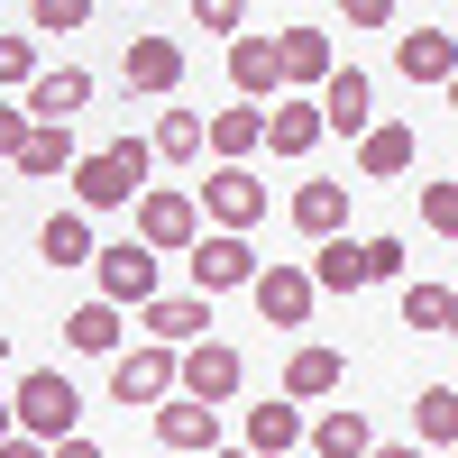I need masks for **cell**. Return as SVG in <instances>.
Listing matches in <instances>:
<instances>
[{
	"label": "cell",
	"mask_w": 458,
	"mask_h": 458,
	"mask_svg": "<svg viewBox=\"0 0 458 458\" xmlns=\"http://www.w3.org/2000/svg\"><path fill=\"white\" fill-rule=\"evenodd\" d=\"M147 165H157V157H147V138H110V147H92V157H73V211H129L138 193H147Z\"/></svg>",
	"instance_id": "1"
},
{
	"label": "cell",
	"mask_w": 458,
	"mask_h": 458,
	"mask_svg": "<svg viewBox=\"0 0 458 458\" xmlns=\"http://www.w3.org/2000/svg\"><path fill=\"white\" fill-rule=\"evenodd\" d=\"M73 422H83V394H73L55 367H28L19 394H10V431L37 440V449H55V440H73Z\"/></svg>",
	"instance_id": "2"
},
{
	"label": "cell",
	"mask_w": 458,
	"mask_h": 458,
	"mask_svg": "<svg viewBox=\"0 0 458 458\" xmlns=\"http://www.w3.org/2000/svg\"><path fill=\"white\" fill-rule=\"evenodd\" d=\"M129 211H138V248L147 257H183L202 239V211H193V193H174V183H147Z\"/></svg>",
	"instance_id": "3"
},
{
	"label": "cell",
	"mask_w": 458,
	"mask_h": 458,
	"mask_svg": "<svg viewBox=\"0 0 458 458\" xmlns=\"http://www.w3.org/2000/svg\"><path fill=\"white\" fill-rule=\"evenodd\" d=\"M92 276H101V293H92V302H110V312H147V302H157V257H147L138 239L92 248Z\"/></svg>",
	"instance_id": "4"
},
{
	"label": "cell",
	"mask_w": 458,
	"mask_h": 458,
	"mask_svg": "<svg viewBox=\"0 0 458 458\" xmlns=\"http://www.w3.org/2000/svg\"><path fill=\"white\" fill-rule=\"evenodd\" d=\"M239 386H248V358L229 349V339H202V349L174 358V394H183V403H211V412H220Z\"/></svg>",
	"instance_id": "5"
},
{
	"label": "cell",
	"mask_w": 458,
	"mask_h": 458,
	"mask_svg": "<svg viewBox=\"0 0 458 458\" xmlns=\"http://www.w3.org/2000/svg\"><path fill=\"white\" fill-rule=\"evenodd\" d=\"M193 211H211V229H229V239H248V229L266 220V183H257V165H211Z\"/></svg>",
	"instance_id": "6"
},
{
	"label": "cell",
	"mask_w": 458,
	"mask_h": 458,
	"mask_svg": "<svg viewBox=\"0 0 458 458\" xmlns=\"http://www.w3.org/2000/svg\"><path fill=\"white\" fill-rule=\"evenodd\" d=\"M183 257H193V293H202V302H211V293H248V284H257V266H266L248 239H229V229H202Z\"/></svg>",
	"instance_id": "7"
},
{
	"label": "cell",
	"mask_w": 458,
	"mask_h": 458,
	"mask_svg": "<svg viewBox=\"0 0 458 458\" xmlns=\"http://www.w3.org/2000/svg\"><path fill=\"white\" fill-rule=\"evenodd\" d=\"M312 110H321V138H367L376 129V83L358 64H330V83L312 92Z\"/></svg>",
	"instance_id": "8"
},
{
	"label": "cell",
	"mask_w": 458,
	"mask_h": 458,
	"mask_svg": "<svg viewBox=\"0 0 458 458\" xmlns=\"http://www.w3.org/2000/svg\"><path fill=\"white\" fill-rule=\"evenodd\" d=\"M248 302H257V321H266V330H302L321 293H312V276H302V266H257Z\"/></svg>",
	"instance_id": "9"
},
{
	"label": "cell",
	"mask_w": 458,
	"mask_h": 458,
	"mask_svg": "<svg viewBox=\"0 0 458 458\" xmlns=\"http://www.w3.org/2000/svg\"><path fill=\"white\" fill-rule=\"evenodd\" d=\"M110 394H120V403H165L174 394V349H157V339L120 349V358H110Z\"/></svg>",
	"instance_id": "10"
},
{
	"label": "cell",
	"mask_w": 458,
	"mask_h": 458,
	"mask_svg": "<svg viewBox=\"0 0 458 458\" xmlns=\"http://www.w3.org/2000/svg\"><path fill=\"white\" fill-rule=\"evenodd\" d=\"M92 101V73L83 64H55V73H37V83L19 92V110H28V129H64L73 110Z\"/></svg>",
	"instance_id": "11"
},
{
	"label": "cell",
	"mask_w": 458,
	"mask_h": 458,
	"mask_svg": "<svg viewBox=\"0 0 458 458\" xmlns=\"http://www.w3.org/2000/svg\"><path fill=\"white\" fill-rule=\"evenodd\" d=\"M138 321H147V339H157V349L183 358V349H202V339H211V302H202V293H157Z\"/></svg>",
	"instance_id": "12"
},
{
	"label": "cell",
	"mask_w": 458,
	"mask_h": 458,
	"mask_svg": "<svg viewBox=\"0 0 458 458\" xmlns=\"http://www.w3.org/2000/svg\"><path fill=\"white\" fill-rule=\"evenodd\" d=\"M330 64H339V55H330V37H321V28H284V37H276V83H293V101H302V92H321V83H330Z\"/></svg>",
	"instance_id": "13"
},
{
	"label": "cell",
	"mask_w": 458,
	"mask_h": 458,
	"mask_svg": "<svg viewBox=\"0 0 458 458\" xmlns=\"http://www.w3.org/2000/svg\"><path fill=\"white\" fill-rule=\"evenodd\" d=\"M394 64H403V83H449L458 73V37L431 19V28H403L394 37Z\"/></svg>",
	"instance_id": "14"
},
{
	"label": "cell",
	"mask_w": 458,
	"mask_h": 458,
	"mask_svg": "<svg viewBox=\"0 0 458 458\" xmlns=\"http://www.w3.org/2000/svg\"><path fill=\"white\" fill-rule=\"evenodd\" d=\"M412 157H422V138H412L403 120H376V129L358 138V174H367V183H394V174H412Z\"/></svg>",
	"instance_id": "15"
},
{
	"label": "cell",
	"mask_w": 458,
	"mask_h": 458,
	"mask_svg": "<svg viewBox=\"0 0 458 458\" xmlns=\"http://www.w3.org/2000/svg\"><path fill=\"white\" fill-rule=\"evenodd\" d=\"M229 83H239L248 110H266L284 83H276V37H229Z\"/></svg>",
	"instance_id": "16"
},
{
	"label": "cell",
	"mask_w": 458,
	"mask_h": 458,
	"mask_svg": "<svg viewBox=\"0 0 458 458\" xmlns=\"http://www.w3.org/2000/svg\"><path fill=\"white\" fill-rule=\"evenodd\" d=\"M157 440H165V449H193V458H211V449H220V412H211V403H183V394H165V403H157Z\"/></svg>",
	"instance_id": "17"
},
{
	"label": "cell",
	"mask_w": 458,
	"mask_h": 458,
	"mask_svg": "<svg viewBox=\"0 0 458 458\" xmlns=\"http://www.w3.org/2000/svg\"><path fill=\"white\" fill-rule=\"evenodd\" d=\"M202 147H211L220 165H248L257 147H266V110H248V101H239V110H211V120H202Z\"/></svg>",
	"instance_id": "18"
},
{
	"label": "cell",
	"mask_w": 458,
	"mask_h": 458,
	"mask_svg": "<svg viewBox=\"0 0 458 458\" xmlns=\"http://www.w3.org/2000/svg\"><path fill=\"white\" fill-rule=\"evenodd\" d=\"M339 386H349V358H339V349H293L284 358V403H321Z\"/></svg>",
	"instance_id": "19"
},
{
	"label": "cell",
	"mask_w": 458,
	"mask_h": 458,
	"mask_svg": "<svg viewBox=\"0 0 458 458\" xmlns=\"http://www.w3.org/2000/svg\"><path fill=\"white\" fill-rule=\"evenodd\" d=\"M120 339H129V312H110V302H73V312H64V349L120 358Z\"/></svg>",
	"instance_id": "20"
},
{
	"label": "cell",
	"mask_w": 458,
	"mask_h": 458,
	"mask_svg": "<svg viewBox=\"0 0 458 458\" xmlns=\"http://www.w3.org/2000/svg\"><path fill=\"white\" fill-rule=\"evenodd\" d=\"M129 92H174L183 83V47H174V37H129Z\"/></svg>",
	"instance_id": "21"
},
{
	"label": "cell",
	"mask_w": 458,
	"mask_h": 458,
	"mask_svg": "<svg viewBox=\"0 0 458 458\" xmlns=\"http://www.w3.org/2000/svg\"><path fill=\"white\" fill-rule=\"evenodd\" d=\"M302 440H312V458H367V449H376V431H367L358 403H339V412H321V422H302Z\"/></svg>",
	"instance_id": "22"
},
{
	"label": "cell",
	"mask_w": 458,
	"mask_h": 458,
	"mask_svg": "<svg viewBox=\"0 0 458 458\" xmlns=\"http://www.w3.org/2000/svg\"><path fill=\"white\" fill-rule=\"evenodd\" d=\"M266 147H276V157H312V147H321V110L293 101V92H276V110H266Z\"/></svg>",
	"instance_id": "23"
},
{
	"label": "cell",
	"mask_w": 458,
	"mask_h": 458,
	"mask_svg": "<svg viewBox=\"0 0 458 458\" xmlns=\"http://www.w3.org/2000/svg\"><path fill=\"white\" fill-rule=\"evenodd\" d=\"M302 449V412L276 394V403H248V458H284Z\"/></svg>",
	"instance_id": "24"
},
{
	"label": "cell",
	"mask_w": 458,
	"mask_h": 458,
	"mask_svg": "<svg viewBox=\"0 0 458 458\" xmlns=\"http://www.w3.org/2000/svg\"><path fill=\"white\" fill-rule=\"evenodd\" d=\"M293 229L302 239H339V229H349V183H302L293 193Z\"/></svg>",
	"instance_id": "25"
},
{
	"label": "cell",
	"mask_w": 458,
	"mask_h": 458,
	"mask_svg": "<svg viewBox=\"0 0 458 458\" xmlns=\"http://www.w3.org/2000/svg\"><path fill=\"white\" fill-rule=\"evenodd\" d=\"M92 248H101V239H92L83 211H55L47 229H37V257H47V266H92Z\"/></svg>",
	"instance_id": "26"
},
{
	"label": "cell",
	"mask_w": 458,
	"mask_h": 458,
	"mask_svg": "<svg viewBox=\"0 0 458 458\" xmlns=\"http://www.w3.org/2000/svg\"><path fill=\"white\" fill-rule=\"evenodd\" d=\"M147 157L157 165H202V110H165L157 138H147Z\"/></svg>",
	"instance_id": "27"
},
{
	"label": "cell",
	"mask_w": 458,
	"mask_h": 458,
	"mask_svg": "<svg viewBox=\"0 0 458 458\" xmlns=\"http://www.w3.org/2000/svg\"><path fill=\"white\" fill-rule=\"evenodd\" d=\"M302 276H312V293H358L367 276H358V239H321V257L302 266Z\"/></svg>",
	"instance_id": "28"
},
{
	"label": "cell",
	"mask_w": 458,
	"mask_h": 458,
	"mask_svg": "<svg viewBox=\"0 0 458 458\" xmlns=\"http://www.w3.org/2000/svg\"><path fill=\"white\" fill-rule=\"evenodd\" d=\"M19 174H73V129H28V147H19Z\"/></svg>",
	"instance_id": "29"
},
{
	"label": "cell",
	"mask_w": 458,
	"mask_h": 458,
	"mask_svg": "<svg viewBox=\"0 0 458 458\" xmlns=\"http://www.w3.org/2000/svg\"><path fill=\"white\" fill-rule=\"evenodd\" d=\"M412 431H422L431 449L458 440V386H422V403H412Z\"/></svg>",
	"instance_id": "30"
},
{
	"label": "cell",
	"mask_w": 458,
	"mask_h": 458,
	"mask_svg": "<svg viewBox=\"0 0 458 458\" xmlns=\"http://www.w3.org/2000/svg\"><path fill=\"white\" fill-rule=\"evenodd\" d=\"M449 312H458L449 284H403V321L412 330H449Z\"/></svg>",
	"instance_id": "31"
},
{
	"label": "cell",
	"mask_w": 458,
	"mask_h": 458,
	"mask_svg": "<svg viewBox=\"0 0 458 458\" xmlns=\"http://www.w3.org/2000/svg\"><path fill=\"white\" fill-rule=\"evenodd\" d=\"M83 19H92V0H37V10H28V28H37V37H73Z\"/></svg>",
	"instance_id": "32"
},
{
	"label": "cell",
	"mask_w": 458,
	"mask_h": 458,
	"mask_svg": "<svg viewBox=\"0 0 458 458\" xmlns=\"http://www.w3.org/2000/svg\"><path fill=\"white\" fill-rule=\"evenodd\" d=\"M358 276L367 284H394L403 276V239H358Z\"/></svg>",
	"instance_id": "33"
},
{
	"label": "cell",
	"mask_w": 458,
	"mask_h": 458,
	"mask_svg": "<svg viewBox=\"0 0 458 458\" xmlns=\"http://www.w3.org/2000/svg\"><path fill=\"white\" fill-rule=\"evenodd\" d=\"M37 83V47L28 37H0V92H28Z\"/></svg>",
	"instance_id": "34"
},
{
	"label": "cell",
	"mask_w": 458,
	"mask_h": 458,
	"mask_svg": "<svg viewBox=\"0 0 458 458\" xmlns=\"http://www.w3.org/2000/svg\"><path fill=\"white\" fill-rule=\"evenodd\" d=\"M422 220L449 239V229H458V183H422Z\"/></svg>",
	"instance_id": "35"
},
{
	"label": "cell",
	"mask_w": 458,
	"mask_h": 458,
	"mask_svg": "<svg viewBox=\"0 0 458 458\" xmlns=\"http://www.w3.org/2000/svg\"><path fill=\"white\" fill-rule=\"evenodd\" d=\"M19 147H28V110L0 101V157H19Z\"/></svg>",
	"instance_id": "36"
},
{
	"label": "cell",
	"mask_w": 458,
	"mask_h": 458,
	"mask_svg": "<svg viewBox=\"0 0 458 458\" xmlns=\"http://www.w3.org/2000/svg\"><path fill=\"white\" fill-rule=\"evenodd\" d=\"M239 19H248L239 0H202V28H211V37H239Z\"/></svg>",
	"instance_id": "37"
},
{
	"label": "cell",
	"mask_w": 458,
	"mask_h": 458,
	"mask_svg": "<svg viewBox=\"0 0 458 458\" xmlns=\"http://www.w3.org/2000/svg\"><path fill=\"white\" fill-rule=\"evenodd\" d=\"M349 28H394V0H349Z\"/></svg>",
	"instance_id": "38"
},
{
	"label": "cell",
	"mask_w": 458,
	"mask_h": 458,
	"mask_svg": "<svg viewBox=\"0 0 458 458\" xmlns=\"http://www.w3.org/2000/svg\"><path fill=\"white\" fill-rule=\"evenodd\" d=\"M47 458H101V449H92V440H83V431H73V440H55V449H47Z\"/></svg>",
	"instance_id": "39"
},
{
	"label": "cell",
	"mask_w": 458,
	"mask_h": 458,
	"mask_svg": "<svg viewBox=\"0 0 458 458\" xmlns=\"http://www.w3.org/2000/svg\"><path fill=\"white\" fill-rule=\"evenodd\" d=\"M0 458H47V449H37V440H19V431H10V440H0Z\"/></svg>",
	"instance_id": "40"
},
{
	"label": "cell",
	"mask_w": 458,
	"mask_h": 458,
	"mask_svg": "<svg viewBox=\"0 0 458 458\" xmlns=\"http://www.w3.org/2000/svg\"><path fill=\"white\" fill-rule=\"evenodd\" d=\"M367 458H422V449H367Z\"/></svg>",
	"instance_id": "41"
},
{
	"label": "cell",
	"mask_w": 458,
	"mask_h": 458,
	"mask_svg": "<svg viewBox=\"0 0 458 458\" xmlns=\"http://www.w3.org/2000/svg\"><path fill=\"white\" fill-rule=\"evenodd\" d=\"M0 440H10V403H0Z\"/></svg>",
	"instance_id": "42"
},
{
	"label": "cell",
	"mask_w": 458,
	"mask_h": 458,
	"mask_svg": "<svg viewBox=\"0 0 458 458\" xmlns=\"http://www.w3.org/2000/svg\"><path fill=\"white\" fill-rule=\"evenodd\" d=\"M211 458H248V449H211Z\"/></svg>",
	"instance_id": "43"
}]
</instances>
